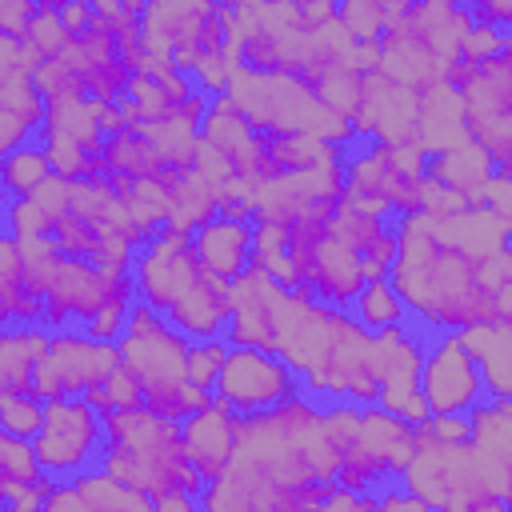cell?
I'll return each instance as SVG.
<instances>
[{"mask_svg":"<svg viewBox=\"0 0 512 512\" xmlns=\"http://www.w3.org/2000/svg\"><path fill=\"white\" fill-rule=\"evenodd\" d=\"M24 256H28V288L32 296L44 300L48 332H88L104 344H120V336L128 332L132 308L140 304L132 268L60 256L52 240L28 244Z\"/></svg>","mask_w":512,"mask_h":512,"instance_id":"1","label":"cell"},{"mask_svg":"<svg viewBox=\"0 0 512 512\" xmlns=\"http://www.w3.org/2000/svg\"><path fill=\"white\" fill-rule=\"evenodd\" d=\"M140 304L160 312L188 340H228L232 284H224L196 252L192 232L164 224L132 260Z\"/></svg>","mask_w":512,"mask_h":512,"instance_id":"2","label":"cell"},{"mask_svg":"<svg viewBox=\"0 0 512 512\" xmlns=\"http://www.w3.org/2000/svg\"><path fill=\"white\" fill-rule=\"evenodd\" d=\"M108 420V452H104V472L116 480L132 484L136 492L152 496L156 504L168 496H196L204 500L208 480L196 472L188 444H184V424L160 420L148 408L132 412H112Z\"/></svg>","mask_w":512,"mask_h":512,"instance_id":"3","label":"cell"},{"mask_svg":"<svg viewBox=\"0 0 512 512\" xmlns=\"http://www.w3.org/2000/svg\"><path fill=\"white\" fill-rule=\"evenodd\" d=\"M328 436L336 448V488L380 496L396 488L416 452V424L380 404H328Z\"/></svg>","mask_w":512,"mask_h":512,"instance_id":"4","label":"cell"},{"mask_svg":"<svg viewBox=\"0 0 512 512\" xmlns=\"http://www.w3.org/2000/svg\"><path fill=\"white\" fill-rule=\"evenodd\" d=\"M188 352L192 340L176 332L160 312L148 304L132 308L128 332L120 336V364L140 380L144 408L172 424H184L212 404V396L188 380Z\"/></svg>","mask_w":512,"mask_h":512,"instance_id":"5","label":"cell"},{"mask_svg":"<svg viewBox=\"0 0 512 512\" xmlns=\"http://www.w3.org/2000/svg\"><path fill=\"white\" fill-rule=\"evenodd\" d=\"M36 460L52 484H68L104 468L108 452V420L88 396L48 400V416L40 436L32 440Z\"/></svg>","mask_w":512,"mask_h":512,"instance_id":"6","label":"cell"},{"mask_svg":"<svg viewBox=\"0 0 512 512\" xmlns=\"http://www.w3.org/2000/svg\"><path fill=\"white\" fill-rule=\"evenodd\" d=\"M304 376L280 356V352H268V348H228V360L220 368V380H216V392L212 400L220 408H228L232 416L248 420V416H264V412H276L284 408L288 400L304 396Z\"/></svg>","mask_w":512,"mask_h":512,"instance_id":"7","label":"cell"},{"mask_svg":"<svg viewBox=\"0 0 512 512\" xmlns=\"http://www.w3.org/2000/svg\"><path fill=\"white\" fill-rule=\"evenodd\" d=\"M420 396L432 416H472L492 400L484 368L468 344V336H428L420 364Z\"/></svg>","mask_w":512,"mask_h":512,"instance_id":"8","label":"cell"},{"mask_svg":"<svg viewBox=\"0 0 512 512\" xmlns=\"http://www.w3.org/2000/svg\"><path fill=\"white\" fill-rule=\"evenodd\" d=\"M116 368H120V344H104L88 332H52V344L36 372V396L40 400L88 396L92 388L108 384Z\"/></svg>","mask_w":512,"mask_h":512,"instance_id":"9","label":"cell"},{"mask_svg":"<svg viewBox=\"0 0 512 512\" xmlns=\"http://www.w3.org/2000/svg\"><path fill=\"white\" fill-rule=\"evenodd\" d=\"M336 236L340 244L364 264L368 280H384L396 268L400 256V224L384 212H372L356 200H344L336 208Z\"/></svg>","mask_w":512,"mask_h":512,"instance_id":"10","label":"cell"},{"mask_svg":"<svg viewBox=\"0 0 512 512\" xmlns=\"http://www.w3.org/2000/svg\"><path fill=\"white\" fill-rule=\"evenodd\" d=\"M472 456L484 484L512 508V400H488L472 412Z\"/></svg>","mask_w":512,"mask_h":512,"instance_id":"11","label":"cell"},{"mask_svg":"<svg viewBox=\"0 0 512 512\" xmlns=\"http://www.w3.org/2000/svg\"><path fill=\"white\" fill-rule=\"evenodd\" d=\"M184 444H188V456L196 464V472L216 484L232 460H236V448H240V416H232L228 408H220L216 400L196 412L192 420H184Z\"/></svg>","mask_w":512,"mask_h":512,"instance_id":"12","label":"cell"},{"mask_svg":"<svg viewBox=\"0 0 512 512\" xmlns=\"http://www.w3.org/2000/svg\"><path fill=\"white\" fill-rule=\"evenodd\" d=\"M192 240L208 272H216L224 284H236L256 268V224L252 220L216 216L212 224L192 232Z\"/></svg>","mask_w":512,"mask_h":512,"instance_id":"13","label":"cell"},{"mask_svg":"<svg viewBox=\"0 0 512 512\" xmlns=\"http://www.w3.org/2000/svg\"><path fill=\"white\" fill-rule=\"evenodd\" d=\"M52 344L44 324L0 328V396H36V372Z\"/></svg>","mask_w":512,"mask_h":512,"instance_id":"14","label":"cell"},{"mask_svg":"<svg viewBox=\"0 0 512 512\" xmlns=\"http://www.w3.org/2000/svg\"><path fill=\"white\" fill-rule=\"evenodd\" d=\"M104 160V176L108 180H132V184H156L168 172V156L160 148V140L148 128H124L116 136L104 140L100 148Z\"/></svg>","mask_w":512,"mask_h":512,"instance_id":"15","label":"cell"},{"mask_svg":"<svg viewBox=\"0 0 512 512\" xmlns=\"http://www.w3.org/2000/svg\"><path fill=\"white\" fill-rule=\"evenodd\" d=\"M56 176L52 156L44 148V140L24 144L16 152H8L0 160V184H4V200H32L48 180Z\"/></svg>","mask_w":512,"mask_h":512,"instance_id":"16","label":"cell"},{"mask_svg":"<svg viewBox=\"0 0 512 512\" xmlns=\"http://www.w3.org/2000/svg\"><path fill=\"white\" fill-rule=\"evenodd\" d=\"M352 320H356L364 332H376V336L412 328V316H408V308H404V300H400V292H396V284H392L388 276L364 284L360 300L352 304Z\"/></svg>","mask_w":512,"mask_h":512,"instance_id":"17","label":"cell"},{"mask_svg":"<svg viewBox=\"0 0 512 512\" xmlns=\"http://www.w3.org/2000/svg\"><path fill=\"white\" fill-rule=\"evenodd\" d=\"M392 4H376V0H352L340 4V28L360 44V48H376L384 28H388Z\"/></svg>","mask_w":512,"mask_h":512,"instance_id":"18","label":"cell"},{"mask_svg":"<svg viewBox=\"0 0 512 512\" xmlns=\"http://www.w3.org/2000/svg\"><path fill=\"white\" fill-rule=\"evenodd\" d=\"M48 416V400L40 396H0V436L36 440Z\"/></svg>","mask_w":512,"mask_h":512,"instance_id":"19","label":"cell"},{"mask_svg":"<svg viewBox=\"0 0 512 512\" xmlns=\"http://www.w3.org/2000/svg\"><path fill=\"white\" fill-rule=\"evenodd\" d=\"M44 468L36 460L32 440L0 436V484H44Z\"/></svg>","mask_w":512,"mask_h":512,"instance_id":"20","label":"cell"},{"mask_svg":"<svg viewBox=\"0 0 512 512\" xmlns=\"http://www.w3.org/2000/svg\"><path fill=\"white\" fill-rule=\"evenodd\" d=\"M228 340H192V352H188V380L200 388V392H216V380H220V368L228 360Z\"/></svg>","mask_w":512,"mask_h":512,"instance_id":"21","label":"cell"},{"mask_svg":"<svg viewBox=\"0 0 512 512\" xmlns=\"http://www.w3.org/2000/svg\"><path fill=\"white\" fill-rule=\"evenodd\" d=\"M44 512H96V508L88 504V496L80 492V484H76V480H68V484H56V488H52V496H48Z\"/></svg>","mask_w":512,"mask_h":512,"instance_id":"22","label":"cell"},{"mask_svg":"<svg viewBox=\"0 0 512 512\" xmlns=\"http://www.w3.org/2000/svg\"><path fill=\"white\" fill-rule=\"evenodd\" d=\"M372 508H376V496H360V492H348V488H332L316 512H372Z\"/></svg>","mask_w":512,"mask_h":512,"instance_id":"23","label":"cell"},{"mask_svg":"<svg viewBox=\"0 0 512 512\" xmlns=\"http://www.w3.org/2000/svg\"><path fill=\"white\" fill-rule=\"evenodd\" d=\"M372 512H436V508H428L424 500H416L412 492H404V488L396 484V488H388V492L376 496V508H372Z\"/></svg>","mask_w":512,"mask_h":512,"instance_id":"24","label":"cell"},{"mask_svg":"<svg viewBox=\"0 0 512 512\" xmlns=\"http://www.w3.org/2000/svg\"><path fill=\"white\" fill-rule=\"evenodd\" d=\"M60 20H64L68 36L76 40V36L92 24V4H84V0H64V4H60Z\"/></svg>","mask_w":512,"mask_h":512,"instance_id":"25","label":"cell"},{"mask_svg":"<svg viewBox=\"0 0 512 512\" xmlns=\"http://www.w3.org/2000/svg\"><path fill=\"white\" fill-rule=\"evenodd\" d=\"M464 512H512V508H508V504H504V500L484 484V488H476V492H472V500L464 504Z\"/></svg>","mask_w":512,"mask_h":512,"instance_id":"26","label":"cell"},{"mask_svg":"<svg viewBox=\"0 0 512 512\" xmlns=\"http://www.w3.org/2000/svg\"><path fill=\"white\" fill-rule=\"evenodd\" d=\"M156 512H204V504L196 496H168L156 504Z\"/></svg>","mask_w":512,"mask_h":512,"instance_id":"27","label":"cell"},{"mask_svg":"<svg viewBox=\"0 0 512 512\" xmlns=\"http://www.w3.org/2000/svg\"><path fill=\"white\" fill-rule=\"evenodd\" d=\"M492 168H496V180H500V184H512V148H508L504 156H496Z\"/></svg>","mask_w":512,"mask_h":512,"instance_id":"28","label":"cell"}]
</instances>
